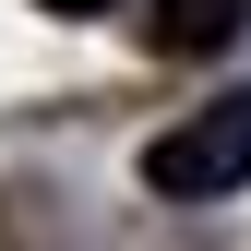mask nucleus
<instances>
[{
  "mask_svg": "<svg viewBox=\"0 0 251 251\" xmlns=\"http://www.w3.org/2000/svg\"><path fill=\"white\" fill-rule=\"evenodd\" d=\"M239 24H251V0H155L144 36L168 60H215V48H239Z\"/></svg>",
  "mask_w": 251,
  "mask_h": 251,
  "instance_id": "obj_2",
  "label": "nucleus"
},
{
  "mask_svg": "<svg viewBox=\"0 0 251 251\" xmlns=\"http://www.w3.org/2000/svg\"><path fill=\"white\" fill-rule=\"evenodd\" d=\"M36 12H72V24H84V12H120V0H36Z\"/></svg>",
  "mask_w": 251,
  "mask_h": 251,
  "instance_id": "obj_3",
  "label": "nucleus"
},
{
  "mask_svg": "<svg viewBox=\"0 0 251 251\" xmlns=\"http://www.w3.org/2000/svg\"><path fill=\"white\" fill-rule=\"evenodd\" d=\"M251 179V84L239 96H203L192 120H168V132L144 144V192L155 203H215Z\"/></svg>",
  "mask_w": 251,
  "mask_h": 251,
  "instance_id": "obj_1",
  "label": "nucleus"
}]
</instances>
